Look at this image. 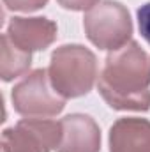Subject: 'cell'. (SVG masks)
<instances>
[{"label":"cell","mask_w":150,"mask_h":152,"mask_svg":"<svg viewBox=\"0 0 150 152\" xmlns=\"http://www.w3.org/2000/svg\"><path fill=\"white\" fill-rule=\"evenodd\" d=\"M97 90L106 104L118 112L150 110V57L131 41L110 51L99 75Z\"/></svg>","instance_id":"obj_1"},{"label":"cell","mask_w":150,"mask_h":152,"mask_svg":"<svg viewBox=\"0 0 150 152\" xmlns=\"http://www.w3.org/2000/svg\"><path fill=\"white\" fill-rule=\"evenodd\" d=\"M48 76L64 99L87 96L97 80V58L81 44H64L51 53Z\"/></svg>","instance_id":"obj_2"},{"label":"cell","mask_w":150,"mask_h":152,"mask_svg":"<svg viewBox=\"0 0 150 152\" xmlns=\"http://www.w3.org/2000/svg\"><path fill=\"white\" fill-rule=\"evenodd\" d=\"M87 39L99 50L115 51L131 42L133 20L125 5L115 0H101L85 12Z\"/></svg>","instance_id":"obj_3"},{"label":"cell","mask_w":150,"mask_h":152,"mask_svg":"<svg viewBox=\"0 0 150 152\" xmlns=\"http://www.w3.org/2000/svg\"><path fill=\"white\" fill-rule=\"evenodd\" d=\"M14 112L28 118L55 117L66 108V99L55 92L46 69H36L21 78L11 92Z\"/></svg>","instance_id":"obj_4"},{"label":"cell","mask_w":150,"mask_h":152,"mask_svg":"<svg viewBox=\"0 0 150 152\" xmlns=\"http://www.w3.org/2000/svg\"><path fill=\"white\" fill-rule=\"evenodd\" d=\"M62 142V124L48 118H21L2 133L4 152H51Z\"/></svg>","instance_id":"obj_5"},{"label":"cell","mask_w":150,"mask_h":152,"mask_svg":"<svg viewBox=\"0 0 150 152\" xmlns=\"http://www.w3.org/2000/svg\"><path fill=\"white\" fill-rule=\"evenodd\" d=\"M9 39L23 51H42L57 39V23L50 18H23L14 16L7 25Z\"/></svg>","instance_id":"obj_6"},{"label":"cell","mask_w":150,"mask_h":152,"mask_svg":"<svg viewBox=\"0 0 150 152\" xmlns=\"http://www.w3.org/2000/svg\"><path fill=\"white\" fill-rule=\"evenodd\" d=\"M62 142L57 152H99L101 129L90 115L71 113L60 120Z\"/></svg>","instance_id":"obj_7"},{"label":"cell","mask_w":150,"mask_h":152,"mask_svg":"<svg viewBox=\"0 0 150 152\" xmlns=\"http://www.w3.org/2000/svg\"><path fill=\"white\" fill-rule=\"evenodd\" d=\"M110 152H150V120L122 117L115 120L108 136Z\"/></svg>","instance_id":"obj_8"},{"label":"cell","mask_w":150,"mask_h":152,"mask_svg":"<svg viewBox=\"0 0 150 152\" xmlns=\"http://www.w3.org/2000/svg\"><path fill=\"white\" fill-rule=\"evenodd\" d=\"M32 66V53L18 48L7 34L2 36V67L0 76L4 81H11L18 76L25 75Z\"/></svg>","instance_id":"obj_9"},{"label":"cell","mask_w":150,"mask_h":152,"mask_svg":"<svg viewBox=\"0 0 150 152\" xmlns=\"http://www.w3.org/2000/svg\"><path fill=\"white\" fill-rule=\"evenodd\" d=\"M2 2L9 11H20V12L39 11L48 4V0H2Z\"/></svg>","instance_id":"obj_10"},{"label":"cell","mask_w":150,"mask_h":152,"mask_svg":"<svg viewBox=\"0 0 150 152\" xmlns=\"http://www.w3.org/2000/svg\"><path fill=\"white\" fill-rule=\"evenodd\" d=\"M136 16H138L140 34H141V37H143L150 44V2L143 4V5L138 9Z\"/></svg>","instance_id":"obj_11"},{"label":"cell","mask_w":150,"mask_h":152,"mask_svg":"<svg viewBox=\"0 0 150 152\" xmlns=\"http://www.w3.org/2000/svg\"><path fill=\"white\" fill-rule=\"evenodd\" d=\"M57 2H58V5H62L64 9H69V11H88L101 0H57Z\"/></svg>","instance_id":"obj_12"}]
</instances>
